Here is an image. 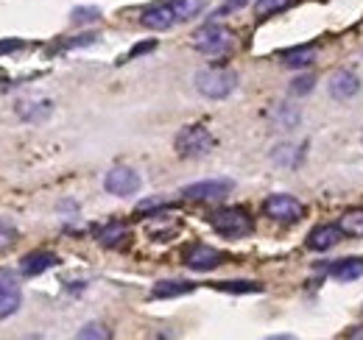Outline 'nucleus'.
I'll return each instance as SVG.
<instances>
[{"mask_svg":"<svg viewBox=\"0 0 363 340\" xmlns=\"http://www.w3.org/2000/svg\"><path fill=\"white\" fill-rule=\"evenodd\" d=\"M235 86H238V73L229 67H204L196 73V89L210 101H221L232 95Z\"/></svg>","mask_w":363,"mask_h":340,"instance_id":"1","label":"nucleus"},{"mask_svg":"<svg viewBox=\"0 0 363 340\" xmlns=\"http://www.w3.org/2000/svg\"><path fill=\"white\" fill-rule=\"evenodd\" d=\"M174 145H177V154H179L182 159H201V157H207L216 148V140H213L210 128L193 123V126H184L177 134Z\"/></svg>","mask_w":363,"mask_h":340,"instance_id":"2","label":"nucleus"},{"mask_svg":"<svg viewBox=\"0 0 363 340\" xmlns=\"http://www.w3.org/2000/svg\"><path fill=\"white\" fill-rule=\"evenodd\" d=\"M193 47L207 56H224L235 47V34L221 23H207L193 34Z\"/></svg>","mask_w":363,"mask_h":340,"instance_id":"3","label":"nucleus"},{"mask_svg":"<svg viewBox=\"0 0 363 340\" xmlns=\"http://www.w3.org/2000/svg\"><path fill=\"white\" fill-rule=\"evenodd\" d=\"M210 226L224 237H246L255 232V220L243 207H224L210 215Z\"/></svg>","mask_w":363,"mask_h":340,"instance_id":"4","label":"nucleus"},{"mask_svg":"<svg viewBox=\"0 0 363 340\" xmlns=\"http://www.w3.org/2000/svg\"><path fill=\"white\" fill-rule=\"evenodd\" d=\"M263 212L279 220V223H299L305 217V204L294 196H285V193H274L263 201Z\"/></svg>","mask_w":363,"mask_h":340,"instance_id":"5","label":"nucleus"},{"mask_svg":"<svg viewBox=\"0 0 363 340\" xmlns=\"http://www.w3.org/2000/svg\"><path fill=\"white\" fill-rule=\"evenodd\" d=\"M232 190H235L232 178H204V181H196V184H187L182 190V196L187 201H221Z\"/></svg>","mask_w":363,"mask_h":340,"instance_id":"6","label":"nucleus"},{"mask_svg":"<svg viewBox=\"0 0 363 340\" xmlns=\"http://www.w3.org/2000/svg\"><path fill=\"white\" fill-rule=\"evenodd\" d=\"M227 259L224 251H218V249H213V246H190L187 251H184V265L187 268H193V271H213V268H218L221 262Z\"/></svg>","mask_w":363,"mask_h":340,"instance_id":"7","label":"nucleus"},{"mask_svg":"<svg viewBox=\"0 0 363 340\" xmlns=\"http://www.w3.org/2000/svg\"><path fill=\"white\" fill-rule=\"evenodd\" d=\"M104 187L112 196H135L140 190V176L132 168H112L104 178Z\"/></svg>","mask_w":363,"mask_h":340,"instance_id":"8","label":"nucleus"},{"mask_svg":"<svg viewBox=\"0 0 363 340\" xmlns=\"http://www.w3.org/2000/svg\"><path fill=\"white\" fill-rule=\"evenodd\" d=\"M327 89H330V95L335 101H350V98H355L361 92V79L352 70H338V73L330 76Z\"/></svg>","mask_w":363,"mask_h":340,"instance_id":"9","label":"nucleus"},{"mask_svg":"<svg viewBox=\"0 0 363 340\" xmlns=\"http://www.w3.org/2000/svg\"><path fill=\"white\" fill-rule=\"evenodd\" d=\"M174 23H179V20H177L171 3H154L143 11V26L151 28V31H168Z\"/></svg>","mask_w":363,"mask_h":340,"instance_id":"10","label":"nucleus"},{"mask_svg":"<svg viewBox=\"0 0 363 340\" xmlns=\"http://www.w3.org/2000/svg\"><path fill=\"white\" fill-rule=\"evenodd\" d=\"M129 234L132 232H129V226L123 220H109L104 226H95V240L101 246H106V249H118V246L129 243Z\"/></svg>","mask_w":363,"mask_h":340,"instance_id":"11","label":"nucleus"},{"mask_svg":"<svg viewBox=\"0 0 363 340\" xmlns=\"http://www.w3.org/2000/svg\"><path fill=\"white\" fill-rule=\"evenodd\" d=\"M344 240V232H341V226H316L311 234H308V249H313V251H330V249H335L338 243Z\"/></svg>","mask_w":363,"mask_h":340,"instance_id":"12","label":"nucleus"},{"mask_svg":"<svg viewBox=\"0 0 363 340\" xmlns=\"http://www.w3.org/2000/svg\"><path fill=\"white\" fill-rule=\"evenodd\" d=\"M59 265V256L50 254V251H31V254L23 256V262H20V271H23V276H40V273H45L50 268H56Z\"/></svg>","mask_w":363,"mask_h":340,"instance_id":"13","label":"nucleus"},{"mask_svg":"<svg viewBox=\"0 0 363 340\" xmlns=\"http://www.w3.org/2000/svg\"><path fill=\"white\" fill-rule=\"evenodd\" d=\"M23 304V293L11 279H0V318H9L20 310Z\"/></svg>","mask_w":363,"mask_h":340,"instance_id":"14","label":"nucleus"},{"mask_svg":"<svg viewBox=\"0 0 363 340\" xmlns=\"http://www.w3.org/2000/svg\"><path fill=\"white\" fill-rule=\"evenodd\" d=\"M282 64L285 67H291V70H305V67H311L313 62H316V47L313 45H302V47H291V50H285L282 56Z\"/></svg>","mask_w":363,"mask_h":340,"instance_id":"15","label":"nucleus"},{"mask_svg":"<svg viewBox=\"0 0 363 340\" xmlns=\"http://www.w3.org/2000/svg\"><path fill=\"white\" fill-rule=\"evenodd\" d=\"M196 285L193 282H184V279H168V282H157L151 296L154 298H177L184 296V293H193Z\"/></svg>","mask_w":363,"mask_h":340,"instance_id":"16","label":"nucleus"},{"mask_svg":"<svg viewBox=\"0 0 363 340\" xmlns=\"http://www.w3.org/2000/svg\"><path fill=\"white\" fill-rule=\"evenodd\" d=\"M330 273H333L338 282H355V279L363 276V259H358V256H352V259H338V262L330 268Z\"/></svg>","mask_w":363,"mask_h":340,"instance_id":"17","label":"nucleus"},{"mask_svg":"<svg viewBox=\"0 0 363 340\" xmlns=\"http://www.w3.org/2000/svg\"><path fill=\"white\" fill-rule=\"evenodd\" d=\"M272 120H274V128L291 131V128H296V123H299V109L296 106H288V103H279L272 112Z\"/></svg>","mask_w":363,"mask_h":340,"instance_id":"18","label":"nucleus"},{"mask_svg":"<svg viewBox=\"0 0 363 340\" xmlns=\"http://www.w3.org/2000/svg\"><path fill=\"white\" fill-rule=\"evenodd\" d=\"M338 226H341V232L350 234V237H363V207H355V210L341 215Z\"/></svg>","mask_w":363,"mask_h":340,"instance_id":"19","label":"nucleus"},{"mask_svg":"<svg viewBox=\"0 0 363 340\" xmlns=\"http://www.w3.org/2000/svg\"><path fill=\"white\" fill-rule=\"evenodd\" d=\"M171 6H174L177 20L184 23V20H193V17L207 6V0H171Z\"/></svg>","mask_w":363,"mask_h":340,"instance_id":"20","label":"nucleus"},{"mask_svg":"<svg viewBox=\"0 0 363 340\" xmlns=\"http://www.w3.org/2000/svg\"><path fill=\"white\" fill-rule=\"evenodd\" d=\"M213 288H216V290H224V293H260V290H263L260 282H249V279H238V282H216Z\"/></svg>","mask_w":363,"mask_h":340,"instance_id":"21","label":"nucleus"},{"mask_svg":"<svg viewBox=\"0 0 363 340\" xmlns=\"http://www.w3.org/2000/svg\"><path fill=\"white\" fill-rule=\"evenodd\" d=\"M294 0H257L255 3V14L257 17H272V14H279L285 8H291Z\"/></svg>","mask_w":363,"mask_h":340,"instance_id":"22","label":"nucleus"},{"mask_svg":"<svg viewBox=\"0 0 363 340\" xmlns=\"http://www.w3.org/2000/svg\"><path fill=\"white\" fill-rule=\"evenodd\" d=\"M70 20L76 26H87V23H98L101 20V8L98 6H79L70 11Z\"/></svg>","mask_w":363,"mask_h":340,"instance_id":"23","label":"nucleus"},{"mask_svg":"<svg viewBox=\"0 0 363 340\" xmlns=\"http://www.w3.org/2000/svg\"><path fill=\"white\" fill-rule=\"evenodd\" d=\"M79 338L82 340H109L112 338V332H109L104 324H87V327L79 329Z\"/></svg>","mask_w":363,"mask_h":340,"instance_id":"24","label":"nucleus"},{"mask_svg":"<svg viewBox=\"0 0 363 340\" xmlns=\"http://www.w3.org/2000/svg\"><path fill=\"white\" fill-rule=\"evenodd\" d=\"M160 210H168V201H162V198H148V201H140V204H137L135 212L151 217V215H157Z\"/></svg>","mask_w":363,"mask_h":340,"instance_id":"25","label":"nucleus"},{"mask_svg":"<svg viewBox=\"0 0 363 340\" xmlns=\"http://www.w3.org/2000/svg\"><path fill=\"white\" fill-rule=\"evenodd\" d=\"M14 243H17V229L9 220H0V251H6Z\"/></svg>","mask_w":363,"mask_h":340,"instance_id":"26","label":"nucleus"},{"mask_svg":"<svg viewBox=\"0 0 363 340\" xmlns=\"http://www.w3.org/2000/svg\"><path fill=\"white\" fill-rule=\"evenodd\" d=\"M313 84H316L313 76H299V79L291 81V92L294 95H308V92H313Z\"/></svg>","mask_w":363,"mask_h":340,"instance_id":"27","label":"nucleus"},{"mask_svg":"<svg viewBox=\"0 0 363 340\" xmlns=\"http://www.w3.org/2000/svg\"><path fill=\"white\" fill-rule=\"evenodd\" d=\"M20 47H26L23 40H6V42H0V53H11V50H20Z\"/></svg>","mask_w":363,"mask_h":340,"instance_id":"28","label":"nucleus"},{"mask_svg":"<svg viewBox=\"0 0 363 340\" xmlns=\"http://www.w3.org/2000/svg\"><path fill=\"white\" fill-rule=\"evenodd\" d=\"M249 0H227L221 8H218V14H227V11H235V8H240V6H246Z\"/></svg>","mask_w":363,"mask_h":340,"instance_id":"29","label":"nucleus"},{"mask_svg":"<svg viewBox=\"0 0 363 340\" xmlns=\"http://www.w3.org/2000/svg\"><path fill=\"white\" fill-rule=\"evenodd\" d=\"M154 45H157V42H145V45H137L135 50H132V53H129V59H132V56H140V53H145V50H154Z\"/></svg>","mask_w":363,"mask_h":340,"instance_id":"30","label":"nucleus"},{"mask_svg":"<svg viewBox=\"0 0 363 340\" xmlns=\"http://www.w3.org/2000/svg\"><path fill=\"white\" fill-rule=\"evenodd\" d=\"M347 338H363V327H355V329H350V332H347Z\"/></svg>","mask_w":363,"mask_h":340,"instance_id":"31","label":"nucleus"}]
</instances>
